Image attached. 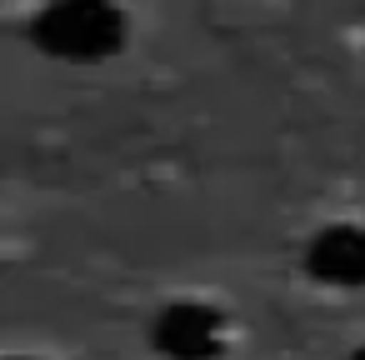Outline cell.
I'll list each match as a JSON object with an SVG mask.
<instances>
[{"mask_svg":"<svg viewBox=\"0 0 365 360\" xmlns=\"http://www.w3.org/2000/svg\"><path fill=\"white\" fill-rule=\"evenodd\" d=\"M41 41L61 56H101L120 41V16L106 0H66L46 16Z\"/></svg>","mask_w":365,"mask_h":360,"instance_id":"7a4b0ae2","label":"cell"},{"mask_svg":"<svg viewBox=\"0 0 365 360\" xmlns=\"http://www.w3.org/2000/svg\"><path fill=\"white\" fill-rule=\"evenodd\" d=\"M16 360H26V355H16Z\"/></svg>","mask_w":365,"mask_h":360,"instance_id":"5b68a950","label":"cell"},{"mask_svg":"<svg viewBox=\"0 0 365 360\" xmlns=\"http://www.w3.org/2000/svg\"><path fill=\"white\" fill-rule=\"evenodd\" d=\"M305 270L320 285H365V230L360 225H325L305 245Z\"/></svg>","mask_w":365,"mask_h":360,"instance_id":"3957f363","label":"cell"},{"mask_svg":"<svg viewBox=\"0 0 365 360\" xmlns=\"http://www.w3.org/2000/svg\"><path fill=\"white\" fill-rule=\"evenodd\" d=\"M150 340L165 360H215L225 350V315L200 300H175L155 315Z\"/></svg>","mask_w":365,"mask_h":360,"instance_id":"6da1fadb","label":"cell"},{"mask_svg":"<svg viewBox=\"0 0 365 360\" xmlns=\"http://www.w3.org/2000/svg\"><path fill=\"white\" fill-rule=\"evenodd\" d=\"M350 360H365V345H360V350H350Z\"/></svg>","mask_w":365,"mask_h":360,"instance_id":"277c9868","label":"cell"}]
</instances>
